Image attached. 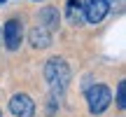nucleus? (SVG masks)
Here are the masks:
<instances>
[{
  "label": "nucleus",
  "instance_id": "f257e3e1",
  "mask_svg": "<svg viewBox=\"0 0 126 117\" xmlns=\"http://www.w3.org/2000/svg\"><path fill=\"white\" fill-rule=\"evenodd\" d=\"M45 77H47V82H49L51 91H54V96H56V94H61L68 87V82H70V68H68V63L63 61V58L54 56V58H49L47 66H45Z\"/></svg>",
  "mask_w": 126,
  "mask_h": 117
},
{
  "label": "nucleus",
  "instance_id": "f03ea898",
  "mask_svg": "<svg viewBox=\"0 0 126 117\" xmlns=\"http://www.w3.org/2000/svg\"><path fill=\"white\" fill-rule=\"evenodd\" d=\"M110 103H112V94L105 84H94L86 91V105H89L91 115H100Z\"/></svg>",
  "mask_w": 126,
  "mask_h": 117
},
{
  "label": "nucleus",
  "instance_id": "7ed1b4c3",
  "mask_svg": "<svg viewBox=\"0 0 126 117\" xmlns=\"http://www.w3.org/2000/svg\"><path fill=\"white\" fill-rule=\"evenodd\" d=\"M21 40H23V26H21V21L9 19V21L5 23V28H2V42H5V47L14 52V49H19Z\"/></svg>",
  "mask_w": 126,
  "mask_h": 117
},
{
  "label": "nucleus",
  "instance_id": "20e7f679",
  "mask_svg": "<svg viewBox=\"0 0 126 117\" xmlns=\"http://www.w3.org/2000/svg\"><path fill=\"white\" fill-rule=\"evenodd\" d=\"M9 110H12L14 117H33L35 115V103L26 94H14L9 98Z\"/></svg>",
  "mask_w": 126,
  "mask_h": 117
},
{
  "label": "nucleus",
  "instance_id": "39448f33",
  "mask_svg": "<svg viewBox=\"0 0 126 117\" xmlns=\"http://www.w3.org/2000/svg\"><path fill=\"white\" fill-rule=\"evenodd\" d=\"M110 5L108 0H84V5H82V12H84L86 21L89 23H98L105 19V14H108Z\"/></svg>",
  "mask_w": 126,
  "mask_h": 117
},
{
  "label": "nucleus",
  "instance_id": "423d86ee",
  "mask_svg": "<svg viewBox=\"0 0 126 117\" xmlns=\"http://www.w3.org/2000/svg\"><path fill=\"white\" fill-rule=\"evenodd\" d=\"M28 40H31V45L35 49H47L51 45V31L45 26H35L31 31V35H28Z\"/></svg>",
  "mask_w": 126,
  "mask_h": 117
},
{
  "label": "nucleus",
  "instance_id": "0eeeda50",
  "mask_svg": "<svg viewBox=\"0 0 126 117\" xmlns=\"http://www.w3.org/2000/svg\"><path fill=\"white\" fill-rule=\"evenodd\" d=\"M61 23V14L56 7H42L40 9V26L49 28V31H56Z\"/></svg>",
  "mask_w": 126,
  "mask_h": 117
},
{
  "label": "nucleus",
  "instance_id": "6e6552de",
  "mask_svg": "<svg viewBox=\"0 0 126 117\" xmlns=\"http://www.w3.org/2000/svg\"><path fill=\"white\" fill-rule=\"evenodd\" d=\"M82 5L79 0H68V19H70V23H82Z\"/></svg>",
  "mask_w": 126,
  "mask_h": 117
},
{
  "label": "nucleus",
  "instance_id": "1a4fd4ad",
  "mask_svg": "<svg viewBox=\"0 0 126 117\" xmlns=\"http://www.w3.org/2000/svg\"><path fill=\"white\" fill-rule=\"evenodd\" d=\"M124 89H126V82L122 80V82L117 84V105H119V110L126 108V94H124Z\"/></svg>",
  "mask_w": 126,
  "mask_h": 117
},
{
  "label": "nucleus",
  "instance_id": "9d476101",
  "mask_svg": "<svg viewBox=\"0 0 126 117\" xmlns=\"http://www.w3.org/2000/svg\"><path fill=\"white\" fill-rule=\"evenodd\" d=\"M0 45H2V31H0Z\"/></svg>",
  "mask_w": 126,
  "mask_h": 117
},
{
  "label": "nucleus",
  "instance_id": "9b49d317",
  "mask_svg": "<svg viewBox=\"0 0 126 117\" xmlns=\"http://www.w3.org/2000/svg\"><path fill=\"white\" fill-rule=\"evenodd\" d=\"M35 2H42V0H35Z\"/></svg>",
  "mask_w": 126,
  "mask_h": 117
},
{
  "label": "nucleus",
  "instance_id": "f8f14e48",
  "mask_svg": "<svg viewBox=\"0 0 126 117\" xmlns=\"http://www.w3.org/2000/svg\"><path fill=\"white\" fill-rule=\"evenodd\" d=\"M0 2H5V0H0Z\"/></svg>",
  "mask_w": 126,
  "mask_h": 117
},
{
  "label": "nucleus",
  "instance_id": "ddd939ff",
  "mask_svg": "<svg viewBox=\"0 0 126 117\" xmlns=\"http://www.w3.org/2000/svg\"><path fill=\"white\" fill-rule=\"evenodd\" d=\"M0 117H2V113H0Z\"/></svg>",
  "mask_w": 126,
  "mask_h": 117
}]
</instances>
